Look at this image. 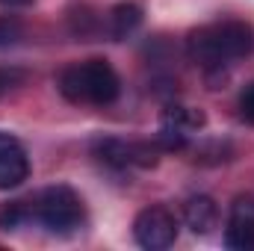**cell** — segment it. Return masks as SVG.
Wrapping results in <instances>:
<instances>
[{
    "instance_id": "cell-1",
    "label": "cell",
    "mask_w": 254,
    "mask_h": 251,
    "mask_svg": "<svg viewBox=\"0 0 254 251\" xmlns=\"http://www.w3.org/2000/svg\"><path fill=\"white\" fill-rule=\"evenodd\" d=\"M190 60L207 71V77L222 74V68L254 51V27L249 21H219L190 33Z\"/></svg>"
},
{
    "instance_id": "cell-2",
    "label": "cell",
    "mask_w": 254,
    "mask_h": 251,
    "mask_svg": "<svg viewBox=\"0 0 254 251\" xmlns=\"http://www.w3.org/2000/svg\"><path fill=\"white\" fill-rule=\"evenodd\" d=\"M60 92L71 104L107 107L119 98L122 80L107 60H86V63L68 65L60 74Z\"/></svg>"
},
{
    "instance_id": "cell-3",
    "label": "cell",
    "mask_w": 254,
    "mask_h": 251,
    "mask_svg": "<svg viewBox=\"0 0 254 251\" xmlns=\"http://www.w3.org/2000/svg\"><path fill=\"white\" fill-rule=\"evenodd\" d=\"M33 216L51 231L68 237L83 225V201L71 187H48L33 204Z\"/></svg>"
},
{
    "instance_id": "cell-4",
    "label": "cell",
    "mask_w": 254,
    "mask_h": 251,
    "mask_svg": "<svg viewBox=\"0 0 254 251\" xmlns=\"http://www.w3.org/2000/svg\"><path fill=\"white\" fill-rule=\"evenodd\" d=\"M133 237L142 249L163 251L169 246H175V240H178V219H175L172 210H166L160 204L145 207L133 222Z\"/></svg>"
},
{
    "instance_id": "cell-5",
    "label": "cell",
    "mask_w": 254,
    "mask_h": 251,
    "mask_svg": "<svg viewBox=\"0 0 254 251\" xmlns=\"http://www.w3.org/2000/svg\"><path fill=\"white\" fill-rule=\"evenodd\" d=\"M160 151L163 148L157 142H122V139H101V142H95L98 160L113 166V169H127V166L148 169V166L157 163Z\"/></svg>"
},
{
    "instance_id": "cell-6",
    "label": "cell",
    "mask_w": 254,
    "mask_h": 251,
    "mask_svg": "<svg viewBox=\"0 0 254 251\" xmlns=\"http://www.w3.org/2000/svg\"><path fill=\"white\" fill-rule=\"evenodd\" d=\"M225 246L234 251H254V198L240 195L231 204L228 228H225Z\"/></svg>"
},
{
    "instance_id": "cell-7",
    "label": "cell",
    "mask_w": 254,
    "mask_h": 251,
    "mask_svg": "<svg viewBox=\"0 0 254 251\" xmlns=\"http://www.w3.org/2000/svg\"><path fill=\"white\" fill-rule=\"evenodd\" d=\"M27 175H30V160H27L24 145L15 136L0 133V189L21 187Z\"/></svg>"
},
{
    "instance_id": "cell-8",
    "label": "cell",
    "mask_w": 254,
    "mask_h": 251,
    "mask_svg": "<svg viewBox=\"0 0 254 251\" xmlns=\"http://www.w3.org/2000/svg\"><path fill=\"white\" fill-rule=\"evenodd\" d=\"M184 222L192 234L198 237H207L213 234L216 222H219V207L210 195H192L190 201L184 204Z\"/></svg>"
},
{
    "instance_id": "cell-9",
    "label": "cell",
    "mask_w": 254,
    "mask_h": 251,
    "mask_svg": "<svg viewBox=\"0 0 254 251\" xmlns=\"http://www.w3.org/2000/svg\"><path fill=\"white\" fill-rule=\"evenodd\" d=\"M204 122H207V119H204V113H201V110L172 104V107H166V110H163L160 130H172V133H178V136H184V139H187L192 130H201Z\"/></svg>"
},
{
    "instance_id": "cell-10",
    "label": "cell",
    "mask_w": 254,
    "mask_h": 251,
    "mask_svg": "<svg viewBox=\"0 0 254 251\" xmlns=\"http://www.w3.org/2000/svg\"><path fill=\"white\" fill-rule=\"evenodd\" d=\"M142 24V9L136 3H119L110 12V36L116 42H125L130 33H136V27Z\"/></svg>"
},
{
    "instance_id": "cell-11",
    "label": "cell",
    "mask_w": 254,
    "mask_h": 251,
    "mask_svg": "<svg viewBox=\"0 0 254 251\" xmlns=\"http://www.w3.org/2000/svg\"><path fill=\"white\" fill-rule=\"evenodd\" d=\"M27 216H33V210H27L24 201H12V204H6V207L0 210V228H3V231H15Z\"/></svg>"
},
{
    "instance_id": "cell-12",
    "label": "cell",
    "mask_w": 254,
    "mask_h": 251,
    "mask_svg": "<svg viewBox=\"0 0 254 251\" xmlns=\"http://www.w3.org/2000/svg\"><path fill=\"white\" fill-rule=\"evenodd\" d=\"M21 36H24L21 21L12 18V15H0V48H12V45H18Z\"/></svg>"
},
{
    "instance_id": "cell-13",
    "label": "cell",
    "mask_w": 254,
    "mask_h": 251,
    "mask_svg": "<svg viewBox=\"0 0 254 251\" xmlns=\"http://www.w3.org/2000/svg\"><path fill=\"white\" fill-rule=\"evenodd\" d=\"M21 83H24V71H18V68H0V98L9 89L21 86Z\"/></svg>"
},
{
    "instance_id": "cell-14",
    "label": "cell",
    "mask_w": 254,
    "mask_h": 251,
    "mask_svg": "<svg viewBox=\"0 0 254 251\" xmlns=\"http://www.w3.org/2000/svg\"><path fill=\"white\" fill-rule=\"evenodd\" d=\"M240 113L249 125H254V83H249L240 95Z\"/></svg>"
},
{
    "instance_id": "cell-15",
    "label": "cell",
    "mask_w": 254,
    "mask_h": 251,
    "mask_svg": "<svg viewBox=\"0 0 254 251\" xmlns=\"http://www.w3.org/2000/svg\"><path fill=\"white\" fill-rule=\"evenodd\" d=\"M33 0H0V6H9V9H18V6H30Z\"/></svg>"
}]
</instances>
